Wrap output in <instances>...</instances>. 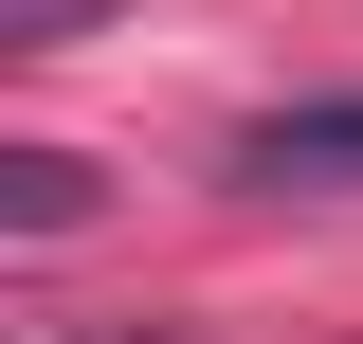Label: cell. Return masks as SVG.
<instances>
[{"mask_svg":"<svg viewBox=\"0 0 363 344\" xmlns=\"http://www.w3.org/2000/svg\"><path fill=\"white\" fill-rule=\"evenodd\" d=\"M128 344H145V326H128Z\"/></svg>","mask_w":363,"mask_h":344,"instance_id":"cell-4","label":"cell"},{"mask_svg":"<svg viewBox=\"0 0 363 344\" xmlns=\"http://www.w3.org/2000/svg\"><path fill=\"white\" fill-rule=\"evenodd\" d=\"M73 18H91V0H0V37H18V55H55Z\"/></svg>","mask_w":363,"mask_h":344,"instance_id":"cell-3","label":"cell"},{"mask_svg":"<svg viewBox=\"0 0 363 344\" xmlns=\"http://www.w3.org/2000/svg\"><path fill=\"white\" fill-rule=\"evenodd\" d=\"M91 217V164L73 145H0V236H73Z\"/></svg>","mask_w":363,"mask_h":344,"instance_id":"cell-2","label":"cell"},{"mask_svg":"<svg viewBox=\"0 0 363 344\" xmlns=\"http://www.w3.org/2000/svg\"><path fill=\"white\" fill-rule=\"evenodd\" d=\"M236 200H345L363 181V91H309V109H255V127L218 145Z\"/></svg>","mask_w":363,"mask_h":344,"instance_id":"cell-1","label":"cell"}]
</instances>
